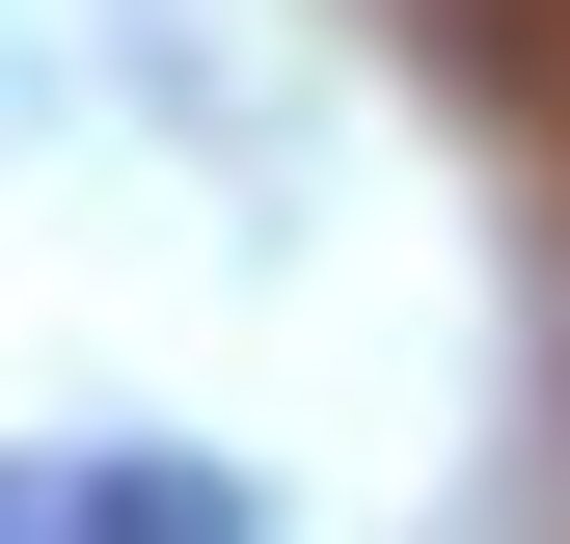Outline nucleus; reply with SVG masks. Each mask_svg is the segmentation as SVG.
Returning a JSON list of instances; mask_svg holds the SVG:
<instances>
[{
  "label": "nucleus",
  "mask_w": 570,
  "mask_h": 544,
  "mask_svg": "<svg viewBox=\"0 0 570 544\" xmlns=\"http://www.w3.org/2000/svg\"><path fill=\"white\" fill-rule=\"evenodd\" d=\"M245 544V463H28V544Z\"/></svg>",
  "instance_id": "1"
}]
</instances>
